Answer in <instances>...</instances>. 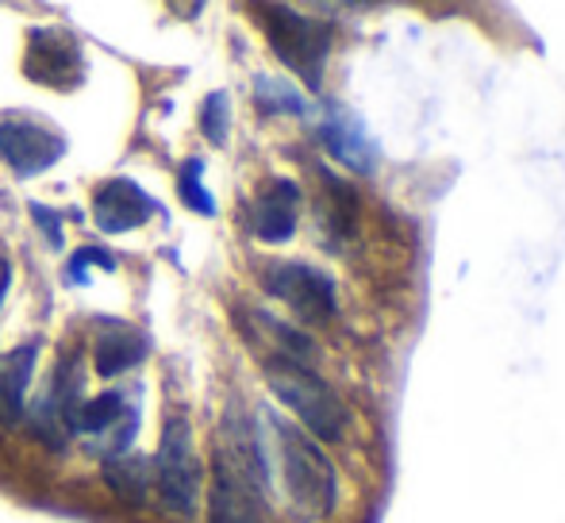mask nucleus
<instances>
[{
  "label": "nucleus",
  "mask_w": 565,
  "mask_h": 523,
  "mask_svg": "<svg viewBox=\"0 0 565 523\" xmlns=\"http://www.w3.org/2000/svg\"><path fill=\"white\" fill-rule=\"evenodd\" d=\"M258 12H262V28H266L274 54L289 70H297V74L316 89L323 77L328 51H331V28L323 20L300 15L285 4H266V8H258Z\"/></svg>",
  "instance_id": "5"
},
{
  "label": "nucleus",
  "mask_w": 565,
  "mask_h": 523,
  "mask_svg": "<svg viewBox=\"0 0 565 523\" xmlns=\"http://www.w3.org/2000/svg\"><path fill=\"white\" fill-rule=\"evenodd\" d=\"M269 466L266 447L250 419L235 408L216 431L212 455V489H209V523H269Z\"/></svg>",
  "instance_id": "1"
},
{
  "label": "nucleus",
  "mask_w": 565,
  "mask_h": 523,
  "mask_svg": "<svg viewBox=\"0 0 565 523\" xmlns=\"http://www.w3.org/2000/svg\"><path fill=\"white\" fill-rule=\"evenodd\" d=\"M35 359H39V346H15L12 354H4L0 362V424L12 427L23 419V408H28V385L31 374H35Z\"/></svg>",
  "instance_id": "13"
},
{
  "label": "nucleus",
  "mask_w": 565,
  "mask_h": 523,
  "mask_svg": "<svg viewBox=\"0 0 565 523\" xmlns=\"http://www.w3.org/2000/svg\"><path fill=\"white\" fill-rule=\"evenodd\" d=\"M154 481L158 497L173 516H193L196 504H201V485H204V466L196 455V435L193 419L185 412H170L162 427V439H158L154 455Z\"/></svg>",
  "instance_id": "4"
},
{
  "label": "nucleus",
  "mask_w": 565,
  "mask_h": 523,
  "mask_svg": "<svg viewBox=\"0 0 565 523\" xmlns=\"http://www.w3.org/2000/svg\"><path fill=\"white\" fill-rule=\"evenodd\" d=\"M89 266H100V269H116V258L108 250H97V247H82L74 258H70V269L66 277L70 281H85V269Z\"/></svg>",
  "instance_id": "19"
},
{
  "label": "nucleus",
  "mask_w": 565,
  "mask_h": 523,
  "mask_svg": "<svg viewBox=\"0 0 565 523\" xmlns=\"http://www.w3.org/2000/svg\"><path fill=\"white\" fill-rule=\"evenodd\" d=\"M147 359V339L131 328V323L105 320L97 328V343H93V366L100 377H116L124 370L139 366Z\"/></svg>",
  "instance_id": "11"
},
{
  "label": "nucleus",
  "mask_w": 565,
  "mask_h": 523,
  "mask_svg": "<svg viewBox=\"0 0 565 523\" xmlns=\"http://www.w3.org/2000/svg\"><path fill=\"white\" fill-rule=\"evenodd\" d=\"M66 154V139L35 120H0V162L12 166L20 178L51 170Z\"/></svg>",
  "instance_id": "8"
},
{
  "label": "nucleus",
  "mask_w": 565,
  "mask_h": 523,
  "mask_svg": "<svg viewBox=\"0 0 565 523\" xmlns=\"http://www.w3.org/2000/svg\"><path fill=\"white\" fill-rule=\"evenodd\" d=\"M8 285H12V262H8L4 255H0V300H4Z\"/></svg>",
  "instance_id": "21"
},
{
  "label": "nucleus",
  "mask_w": 565,
  "mask_h": 523,
  "mask_svg": "<svg viewBox=\"0 0 565 523\" xmlns=\"http://www.w3.org/2000/svg\"><path fill=\"white\" fill-rule=\"evenodd\" d=\"M266 292H274L277 300L297 312V320L305 323H328L335 316V281L323 269L308 266V262H269L262 274Z\"/></svg>",
  "instance_id": "6"
},
{
  "label": "nucleus",
  "mask_w": 565,
  "mask_h": 523,
  "mask_svg": "<svg viewBox=\"0 0 565 523\" xmlns=\"http://www.w3.org/2000/svg\"><path fill=\"white\" fill-rule=\"evenodd\" d=\"M105 481L124 504H142L150 493V481H154V466L139 450H119V455L105 458Z\"/></svg>",
  "instance_id": "14"
},
{
  "label": "nucleus",
  "mask_w": 565,
  "mask_h": 523,
  "mask_svg": "<svg viewBox=\"0 0 565 523\" xmlns=\"http://www.w3.org/2000/svg\"><path fill=\"white\" fill-rule=\"evenodd\" d=\"M158 212V204L142 193L135 181L127 178H113L93 193V220L105 235H124L142 227L150 216Z\"/></svg>",
  "instance_id": "9"
},
{
  "label": "nucleus",
  "mask_w": 565,
  "mask_h": 523,
  "mask_svg": "<svg viewBox=\"0 0 565 523\" xmlns=\"http://www.w3.org/2000/svg\"><path fill=\"white\" fill-rule=\"evenodd\" d=\"M254 100H258V108L266 116H305V97L297 93V85L292 82H281V77H266L262 74L258 82H254Z\"/></svg>",
  "instance_id": "16"
},
{
  "label": "nucleus",
  "mask_w": 565,
  "mask_h": 523,
  "mask_svg": "<svg viewBox=\"0 0 565 523\" xmlns=\"http://www.w3.org/2000/svg\"><path fill=\"white\" fill-rule=\"evenodd\" d=\"M31 82L51 85V89H70L85 77L82 46L62 28H39L28 39V58H23Z\"/></svg>",
  "instance_id": "7"
},
{
  "label": "nucleus",
  "mask_w": 565,
  "mask_h": 523,
  "mask_svg": "<svg viewBox=\"0 0 565 523\" xmlns=\"http://www.w3.org/2000/svg\"><path fill=\"white\" fill-rule=\"evenodd\" d=\"M323 189H328V201H323V227L331 232V239H347L354 232V193H350L347 181L323 173Z\"/></svg>",
  "instance_id": "15"
},
{
  "label": "nucleus",
  "mask_w": 565,
  "mask_h": 523,
  "mask_svg": "<svg viewBox=\"0 0 565 523\" xmlns=\"http://www.w3.org/2000/svg\"><path fill=\"white\" fill-rule=\"evenodd\" d=\"M31 216L39 220V224L46 227V235H51V247H58V216H54V212H46L43 204H31Z\"/></svg>",
  "instance_id": "20"
},
{
  "label": "nucleus",
  "mask_w": 565,
  "mask_h": 523,
  "mask_svg": "<svg viewBox=\"0 0 565 523\" xmlns=\"http://www.w3.org/2000/svg\"><path fill=\"white\" fill-rule=\"evenodd\" d=\"M178 193L193 212H201V216H216V201H212V193L204 189V162L201 158H189V162L181 166Z\"/></svg>",
  "instance_id": "17"
},
{
  "label": "nucleus",
  "mask_w": 565,
  "mask_h": 523,
  "mask_svg": "<svg viewBox=\"0 0 565 523\" xmlns=\"http://www.w3.org/2000/svg\"><path fill=\"white\" fill-rule=\"evenodd\" d=\"M266 419H269V431H274L277 462H281V481H285V493H289L292 512L305 520L331 516V509L339 501V478L331 458L292 419L274 416V412H266Z\"/></svg>",
  "instance_id": "2"
},
{
  "label": "nucleus",
  "mask_w": 565,
  "mask_h": 523,
  "mask_svg": "<svg viewBox=\"0 0 565 523\" xmlns=\"http://www.w3.org/2000/svg\"><path fill=\"white\" fill-rule=\"evenodd\" d=\"M320 139H323V147L331 150V158H339L347 170H354V173L373 170V142L365 139L362 124H358L354 116L342 113V108L323 116Z\"/></svg>",
  "instance_id": "12"
},
{
  "label": "nucleus",
  "mask_w": 565,
  "mask_h": 523,
  "mask_svg": "<svg viewBox=\"0 0 565 523\" xmlns=\"http://www.w3.org/2000/svg\"><path fill=\"white\" fill-rule=\"evenodd\" d=\"M201 131L209 142H227V131H231V100L224 89L209 93L201 105Z\"/></svg>",
  "instance_id": "18"
},
{
  "label": "nucleus",
  "mask_w": 565,
  "mask_h": 523,
  "mask_svg": "<svg viewBox=\"0 0 565 523\" xmlns=\"http://www.w3.org/2000/svg\"><path fill=\"white\" fill-rule=\"evenodd\" d=\"M262 374H266L277 401L300 419V427L312 439L339 442L350 431V408L316 370L297 366V362H285V359H262Z\"/></svg>",
  "instance_id": "3"
},
{
  "label": "nucleus",
  "mask_w": 565,
  "mask_h": 523,
  "mask_svg": "<svg viewBox=\"0 0 565 523\" xmlns=\"http://www.w3.org/2000/svg\"><path fill=\"white\" fill-rule=\"evenodd\" d=\"M297 212H300V189L285 178L266 181L250 212L254 235H258L262 243H285L297 232Z\"/></svg>",
  "instance_id": "10"
}]
</instances>
